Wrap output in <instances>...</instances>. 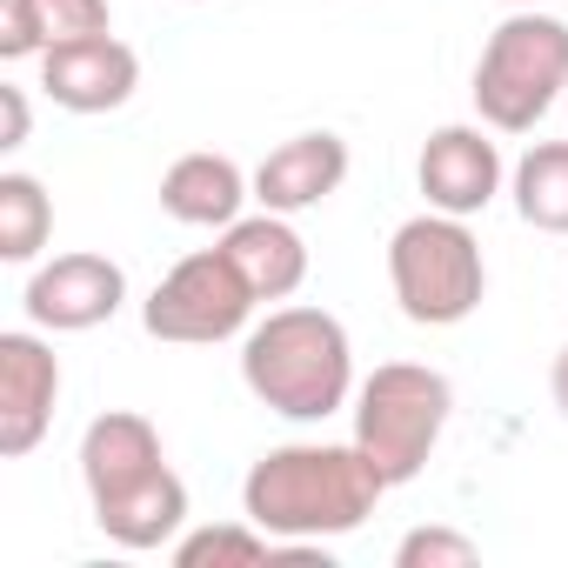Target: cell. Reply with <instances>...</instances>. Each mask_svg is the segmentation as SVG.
Here are the masks:
<instances>
[{"instance_id": "6da1fadb", "label": "cell", "mask_w": 568, "mask_h": 568, "mask_svg": "<svg viewBox=\"0 0 568 568\" xmlns=\"http://www.w3.org/2000/svg\"><path fill=\"white\" fill-rule=\"evenodd\" d=\"M382 495L388 481L355 442H288L247 468L241 515L267 528L281 548H322L335 535H355Z\"/></svg>"}, {"instance_id": "7a4b0ae2", "label": "cell", "mask_w": 568, "mask_h": 568, "mask_svg": "<svg viewBox=\"0 0 568 568\" xmlns=\"http://www.w3.org/2000/svg\"><path fill=\"white\" fill-rule=\"evenodd\" d=\"M241 382L281 422H328L355 402V342L328 308H267L241 335Z\"/></svg>"}, {"instance_id": "3957f363", "label": "cell", "mask_w": 568, "mask_h": 568, "mask_svg": "<svg viewBox=\"0 0 568 568\" xmlns=\"http://www.w3.org/2000/svg\"><path fill=\"white\" fill-rule=\"evenodd\" d=\"M388 288H395V308L415 322V328H455L481 308L488 295V261H481V241L462 214H408L395 234H388Z\"/></svg>"}, {"instance_id": "277c9868", "label": "cell", "mask_w": 568, "mask_h": 568, "mask_svg": "<svg viewBox=\"0 0 568 568\" xmlns=\"http://www.w3.org/2000/svg\"><path fill=\"white\" fill-rule=\"evenodd\" d=\"M555 101H568V21L515 8L475 61V114L495 134H528Z\"/></svg>"}, {"instance_id": "5b68a950", "label": "cell", "mask_w": 568, "mask_h": 568, "mask_svg": "<svg viewBox=\"0 0 568 568\" xmlns=\"http://www.w3.org/2000/svg\"><path fill=\"white\" fill-rule=\"evenodd\" d=\"M455 415V388L442 368L428 362H382L362 388H355V448L382 468L388 488L415 481L435 455V442L448 435Z\"/></svg>"}, {"instance_id": "8992f818", "label": "cell", "mask_w": 568, "mask_h": 568, "mask_svg": "<svg viewBox=\"0 0 568 568\" xmlns=\"http://www.w3.org/2000/svg\"><path fill=\"white\" fill-rule=\"evenodd\" d=\"M254 302H261V295L247 288V274L234 267V254H227V247H201V254L174 261V267L154 281V295H148L141 322H148L154 342L214 348V342L247 335Z\"/></svg>"}, {"instance_id": "52a82bcc", "label": "cell", "mask_w": 568, "mask_h": 568, "mask_svg": "<svg viewBox=\"0 0 568 568\" xmlns=\"http://www.w3.org/2000/svg\"><path fill=\"white\" fill-rule=\"evenodd\" d=\"M121 302H128L121 261L88 254V247L41 261V267L28 274V295H21V308H28V322H34L41 335H88V328L114 322Z\"/></svg>"}, {"instance_id": "ba28073f", "label": "cell", "mask_w": 568, "mask_h": 568, "mask_svg": "<svg viewBox=\"0 0 568 568\" xmlns=\"http://www.w3.org/2000/svg\"><path fill=\"white\" fill-rule=\"evenodd\" d=\"M54 402H61V355L34 328H8L0 335V455L8 462L34 455L54 422Z\"/></svg>"}, {"instance_id": "9c48e42d", "label": "cell", "mask_w": 568, "mask_h": 568, "mask_svg": "<svg viewBox=\"0 0 568 568\" xmlns=\"http://www.w3.org/2000/svg\"><path fill=\"white\" fill-rule=\"evenodd\" d=\"M488 134H495V128H468V121H448V128H435V134L422 141L415 181H422L428 207L475 221V214H481V207L501 194L508 168H501V148H495Z\"/></svg>"}, {"instance_id": "30bf717a", "label": "cell", "mask_w": 568, "mask_h": 568, "mask_svg": "<svg viewBox=\"0 0 568 568\" xmlns=\"http://www.w3.org/2000/svg\"><path fill=\"white\" fill-rule=\"evenodd\" d=\"M41 88L54 108L68 114H114L134 101L141 88V54L114 34H88V41H61L41 54Z\"/></svg>"}, {"instance_id": "8fae6325", "label": "cell", "mask_w": 568, "mask_h": 568, "mask_svg": "<svg viewBox=\"0 0 568 568\" xmlns=\"http://www.w3.org/2000/svg\"><path fill=\"white\" fill-rule=\"evenodd\" d=\"M348 181V141L328 128H308L295 141H281L261 168H254V201L274 214H308L328 194H342Z\"/></svg>"}, {"instance_id": "7c38bea8", "label": "cell", "mask_w": 568, "mask_h": 568, "mask_svg": "<svg viewBox=\"0 0 568 568\" xmlns=\"http://www.w3.org/2000/svg\"><path fill=\"white\" fill-rule=\"evenodd\" d=\"M247 201H254V174H241V161L214 148H194L161 174V214L181 227H234Z\"/></svg>"}, {"instance_id": "4fadbf2b", "label": "cell", "mask_w": 568, "mask_h": 568, "mask_svg": "<svg viewBox=\"0 0 568 568\" xmlns=\"http://www.w3.org/2000/svg\"><path fill=\"white\" fill-rule=\"evenodd\" d=\"M88 508H94V528L114 548H134V555L141 548H174V535L187 528V481L174 468H154V475H141V481H128V488H114Z\"/></svg>"}, {"instance_id": "5bb4252c", "label": "cell", "mask_w": 568, "mask_h": 568, "mask_svg": "<svg viewBox=\"0 0 568 568\" xmlns=\"http://www.w3.org/2000/svg\"><path fill=\"white\" fill-rule=\"evenodd\" d=\"M221 247L234 254V267L247 274V288L261 302H288L302 281H308V241L295 227V214H241L234 227H221Z\"/></svg>"}, {"instance_id": "9a60e30c", "label": "cell", "mask_w": 568, "mask_h": 568, "mask_svg": "<svg viewBox=\"0 0 568 568\" xmlns=\"http://www.w3.org/2000/svg\"><path fill=\"white\" fill-rule=\"evenodd\" d=\"M154 468H168V448H161V428L148 415L108 408V415L88 422V435H81V488H88V501H101V495L154 475Z\"/></svg>"}, {"instance_id": "2e32d148", "label": "cell", "mask_w": 568, "mask_h": 568, "mask_svg": "<svg viewBox=\"0 0 568 568\" xmlns=\"http://www.w3.org/2000/svg\"><path fill=\"white\" fill-rule=\"evenodd\" d=\"M515 214L541 234H568V141H535L508 174Z\"/></svg>"}, {"instance_id": "e0dca14e", "label": "cell", "mask_w": 568, "mask_h": 568, "mask_svg": "<svg viewBox=\"0 0 568 568\" xmlns=\"http://www.w3.org/2000/svg\"><path fill=\"white\" fill-rule=\"evenodd\" d=\"M48 234H54V201H48V187H41L34 174L8 168V174H0V261L28 267V261L48 247Z\"/></svg>"}, {"instance_id": "ac0fdd59", "label": "cell", "mask_w": 568, "mask_h": 568, "mask_svg": "<svg viewBox=\"0 0 568 568\" xmlns=\"http://www.w3.org/2000/svg\"><path fill=\"white\" fill-rule=\"evenodd\" d=\"M281 541L267 528H254L247 515L241 521H221V528H181L174 535V561L181 568H254V561H274Z\"/></svg>"}, {"instance_id": "d6986e66", "label": "cell", "mask_w": 568, "mask_h": 568, "mask_svg": "<svg viewBox=\"0 0 568 568\" xmlns=\"http://www.w3.org/2000/svg\"><path fill=\"white\" fill-rule=\"evenodd\" d=\"M475 561H481V541L462 528H442V521L408 528L395 541V568H475Z\"/></svg>"}, {"instance_id": "ffe728a7", "label": "cell", "mask_w": 568, "mask_h": 568, "mask_svg": "<svg viewBox=\"0 0 568 568\" xmlns=\"http://www.w3.org/2000/svg\"><path fill=\"white\" fill-rule=\"evenodd\" d=\"M34 14H41L48 48L88 41V34H114V28H108V0H34Z\"/></svg>"}, {"instance_id": "44dd1931", "label": "cell", "mask_w": 568, "mask_h": 568, "mask_svg": "<svg viewBox=\"0 0 568 568\" xmlns=\"http://www.w3.org/2000/svg\"><path fill=\"white\" fill-rule=\"evenodd\" d=\"M34 54H48L34 0H0V61H34Z\"/></svg>"}, {"instance_id": "7402d4cb", "label": "cell", "mask_w": 568, "mask_h": 568, "mask_svg": "<svg viewBox=\"0 0 568 568\" xmlns=\"http://www.w3.org/2000/svg\"><path fill=\"white\" fill-rule=\"evenodd\" d=\"M28 128H34V114H28V88L0 81V148H21Z\"/></svg>"}, {"instance_id": "603a6c76", "label": "cell", "mask_w": 568, "mask_h": 568, "mask_svg": "<svg viewBox=\"0 0 568 568\" xmlns=\"http://www.w3.org/2000/svg\"><path fill=\"white\" fill-rule=\"evenodd\" d=\"M548 395H555V408H561V422H568V342H561L555 362H548Z\"/></svg>"}, {"instance_id": "cb8c5ba5", "label": "cell", "mask_w": 568, "mask_h": 568, "mask_svg": "<svg viewBox=\"0 0 568 568\" xmlns=\"http://www.w3.org/2000/svg\"><path fill=\"white\" fill-rule=\"evenodd\" d=\"M508 8H548V0H508Z\"/></svg>"}, {"instance_id": "d4e9b609", "label": "cell", "mask_w": 568, "mask_h": 568, "mask_svg": "<svg viewBox=\"0 0 568 568\" xmlns=\"http://www.w3.org/2000/svg\"><path fill=\"white\" fill-rule=\"evenodd\" d=\"M181 8H201V0H181Z\"/></svg>"}]
</instances>
